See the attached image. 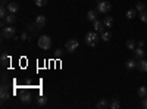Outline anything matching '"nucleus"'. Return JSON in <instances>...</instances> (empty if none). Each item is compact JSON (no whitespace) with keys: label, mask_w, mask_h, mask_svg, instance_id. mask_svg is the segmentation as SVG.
<instances>
[{"label":"nucleus","mask_w":147,"mask_h":109,"mask_svg":"<svg viewBox=\"0 0 147 109\" xmlns=\"http://www.w3.org/2000/svg\"><path fill=\"white\" fill-rule=\"evenodd\" d=\"M99 40H100V37H99V34H97V31H90V32L85 34V44L90 46V47L97 46Z\"/></svg>","instance_id":"f257e3e1"},{"label":"nucleus","mask_w":147,"mask_h":109,"mask_svg":"<svg viewBox=\"0 0 147 109\" xmlns=\"http://www.w3.org/2000/svg\"><path fill=\"white\" fill-rule=\"evenodd\" d=\"M15 34H16V28L15 27H12V25H7L2 28V39L5 40H10V39H13L15 37Z\"/></svg>","instance_id":"f03ea898"},{"label":"nucleus","mask_w":147,"mask_h":109,"mask_svg":"<svg viewBox=\"0 0 147 109\" xmlns=\"http://www.w3.org/2000/svg\"><path fill=\"white\" fill-rule=\"evenodd\" d=\"M38 47L43 50H49L52 47V39L49 35H41L38 39Z\"/></svg>","instance_id":"7ed1b4c3"},{"label":"nucleus","mask_w":147,"mask_h":109,"mask_svg":"<svg viewBox=\"0 0 147 109\" xmlns=\"http://www.w3.org/2000/svg\"><path fill=\"white\" fill-rule=\"evenodd\" d=\"M78 47H80V41H78L77 39H71V40H68V41H66V44H65V49H66V52H68V53H74V52H77Z\"/></svg>","instance_id":"20e7f679"},{"label":"nucleus","mask_w":147,"mask_h":109,"mask_svg":"<svg viewBox=\"0 0 147 109\" xmlns=\"http://www.w3.org/2000/svg\"><path fill=\"white\" fill-rule=\"evenodd\" d=\"M112 9V6H110V3L109 2H106V0H102V2H99L97 3V12L99 14H107V12Z\"/></svg>","instance_id":"39448f33"},{"label":"nucleus","mask_w":147,"mask_h":109,"mask_svg":"<svg viewBox=\"0 0 147 109\" xmlns=\"http://www.w3.org/2000/svg\"><path fill=\"white\" fill-rule=\"evenodd\" d=\"M34 25L37 27V30L44 28V25H46V16H44V15H37V16H35V22H34Z\"/></svg>","instance_id":"423d86ee"},{"label":"nucleus","mask_w":147,"mask_h":109,"mask_svg":"<svg viewBox=\"0 0 147 109\" xmlns=\"http://www.w3.org/2000/svg\"><path fill=\"white\" fill-rule=\"evenodd\" d=\"M103 27H105V24H103V21H99V19H96L94 22H93V28H94V31H97V32H103L105 30H103Z\"/></svg>","instance_id":"0eeeda50"},{"label":"nucleus","mask_w":147,"mask_h":109,"mask_svg":"<svg viewBox=\"0 0 147 109\" xmlns=\"http://www.w3.org/2000/svg\"><path fill=\"white\" fill-rule=\"evenodd\" d=\"M7 6V10H9V14H18V10H19V6H18V3H13V2H10V3H7L6 5Z\"/></svg>","instance_id":"6e6552de"},{"label":"nucleus","mask_w":147,"mask_h":109,"mask_svg":"<svg viewBox=\"0 0 147 109\" xmlns=\"http://www.w3.org/2000/svg\"><path fill=\"white\" fill-rule=\"evenodd\" d=\"M10 60H12L10 55H7V53H2V56H0V62H2L3 66H7V65L10 64Z\"/></svg>","instance_id":"1a4fd4ad"},{"label":"nucleus","mask_w":147,"mask_h":109,"mask_svg":"<svg viewBox=\"0 0 147 109\" xmlns=\"http://www.w3.org/2000/svg\"><path fill=\"white\" fill-rule=\"evenodd\" d=\"M132 52H134V58H136V59H141V58H144V55H146V52L143 50V47H140V46L136 47Z\"/></svg>","instance_id":"9d476101"},{"label":"nucleus","mask_w":147,"mask_h":109,"mask_svg":"<svg viewBox=\"0 0 147 109\" xmlns=\"http://www.w3.org/2000/svg\"><path fill=\"white\" fill-rule=\"evenodd\" d=\"M137 68L141 71V72H147V60L146 59H138V62H137Z\"/></svg>","instance_id":"9b49d317"},{"label":"nucleus","mask_w":147,"mask_h":109,"mask_svg":"<svg viewBox=\"0 0 147 109\" xmlns=\"http://www.w3.org/2000/svg\"><path fill=\"white\" fill-rule=\"evenodd\" d=\"M0 97H2V100H7L9 99V93H7V86H2V89H0Z\"/></svg>","instance_id":"f8f14e48"},{"label":"nucleus","mask_w":147,"mask_h":109,"mask_svg":"<svg viewBox=\"0 0 147 109\" xmlns=\"http://www.w3.org/2000/svg\"><path fill=\"white\" fill-rule=\"evenodd\" d=\"M97 14H99L97 10H88V12H87V19H88L90 22H94V21L97 19Z\"/></svg>","instance_id":"ddd939ff"},{"label":"nucleus","mask_w":147,"mask_h":109,"mask_svg":"<svg viewBox=\"0 0 147 109\" xmlns=\"http://www.w3.org/2000/svg\"><path fill=\"white\" fill-rule=\"evenodd\" d=\"M100 40H103V41H110V40H112V32H110V31H103V32L100 34Z\"/></svg>","instance_id":"4468645a"},{"label":"nucleus","mask_w":147,"mask_h":109,"mask_svg":"<svg viewBox=\"0 0 147 109\" xmlns=\"http://www.w3.org/2000/svg\"><path fill=\"white\" fill-rule=\"evenodd\" d=\"M137 9H129V10H127V14H125V16H127V19H134L137 16Z\"/></svg>","instance_id":"2eb2a0df"},{"label":"nucleus","mask_w":147,"mask_h":109,"mask_svg":"<svg viewBox=\"0 0 147 109\" xmlns=\"http://www.w3.org/2000/svg\"><path fill=\"white\" fill-rule=\"evenodd\" d=\"M125 66L128 69H134V68H137V60L136 59H128L127 62H125Z\"/></svg>","instance_id":"dca6fc26"},{"label":"nucleus","mask_w":147,"mask_h":109,"mask_svg":"<svg viewBox=\"0 0 147 109\" xmlns=\"http://www.w3.org/2000/svg\"><path fill=\"white\" fill-rule=\"evenodd\" d=\"M137 94H138V97H146L147 96V87L146 86H141V87H138V90H137Z\"/></svg>","instance_id":"f3484780"},{"label":"nucleus","mask_w":147,"mask_h":109,"mask_svg":"<svg viewBox=\"0 0 147 109\" xmlns=\"http://www.w3.org/2000/svg\"><path fill=\"white\" fill-rule=\"evenodd\" d=\"M103 24H105L106 28H112V25H113V18H112V16H106V18L103 19Z\"/></svg>","instance_id":"a211bd4d"},{"label":"nucleus","mask_w":147,"mask_h":109,"mask_svg":"<svg viewBox=\"0 0 147 109\" xmlns=\"http://www.w3.org/2000/svg\"><path fill=\"white\" fill-rule=\"evenodd\" d=\"M21 102L22 103H30L31 102V94L30 93H24V94H21Z\"/></svg>","instance_id":"6ab92c4d"},{"label":"nucleus","mask_w":147,"mask_h":109,"mask_svg":"<svg viewBox=\"0 0 147 109\" xmlns=\"http://www.w3.org/2000/svg\"><path fill=\"white\" fill-rule=\"evenodd\" d=\"M5 21H6V24H9V25H12L15 21H16V16H15V14H9L6 18H5Z\"/></svg>","instance_id":"aec40b11"},{"label":"nucleus","mask_w":147,"mask_h":109,"mask_svg":"<svg viewBox=\"0 0 147 109\" xmlns=\"http://www.w3.org/2000/svg\"><path fill=\"white\" fill-rule=\"evenodd\" d=\"M109 108H110V109H119V108H121L119 100H118V99H112V102L109 103Z\"/></svg>","instance_id":"412c9836"},{"label":"nucleus","mask_w":147,"mask_h":109,"mask_svg":"<svg viewBox=\"0 0 147 109\" xmlns=\"http://www.w3.org/2000/svg\"><path fill=\"white\" fill-rule=\"evenodd\" d=\"M107 106H109V103H107L106 99L99 100V102H97V105H96V108H99V109H105V108H107Z\"/></svg>","instance_id":"4be33fe9"},{"label":"nucleus","mask_w":147,"mask_h":109,"mask_svg":"<svg viewBox=\"0 0 147 109\" xmlns=\"http://www.w3.org/2000/svg\"><path fill=\"white\" fill-rule=\"evenodd\" d=\"M127 49L128 50H134V49H136V41H134V40H127Z\"/></svg>","instance_id":"5701e85b"},{"label":"nucleus","mask_w":147,"mask_h":109,"mask_svg":"<svg viewBox=\"0 0 147 109\" xmlns=\"http://www.w3.org/2000/svg\"><path fill=\"white\" fill-rule=\"evenodd\" d=\"M138 16H140V21H141V22H146V24H147V10L140 12Z\"/></svg>","instance_id":"b1692460"},{"label":"nucleus","mask_w":147,"mask_h":109,"mask_svg":"<svg viewBox=\"0 0 147 109\" xmlns=\"http://www.w3.org/2000/svg\"><path fill=\"white\" fill-rule=\"evenodd\" d=\"M34 5L38 7H44L47 5V0H34Z\"/></svg>","instance_id":"393cba45"},{"label":"nucleus","mask_w":147,"mask_h":109,"mask_svg":"<svg viewBox=\"0 0 147 109\" xmlns=\"http://www.w3.org/2000/svg\"><path fill=\"white\" fill-rule=\"evenodd\" d=\"M37 103H38V106H44L47 103V97H46V96H40L38 100H37Z\"/></svg>","instance_id":"a878e982"},{"label":"nucleus","mask_w":147,"mask_h":109,"mask_svg":"<svg viewBox=\"0 0 147 109\" xmlns=\"http://www.w3.org/2000/svg\"><path fill=\"white\" fill-rule=\"evenodd\" d=\"M136 9L138 10V14H140V12L146 10V5H144L143 2H137V5H136Z\"/></svg>","instance_id":"bb28decb"},{"label":"nucleus","mask_w":147,"mask_h":109,"mask_svg":"<svg viewBox=\"0 0 147 109\" xmlns=\"http://www.w3.org/2000/svg\"><path fill=\"white\" fill-rule=\"evenodd\" d=\"M35 30H37L35 25H27V31H28V32H34Z\"/></svg>","instance_id":"cd10ccee"},{"label":"nucleus","mask_w":147,"mask_h":109,"mask_svg":"<svg viewBox=\"0 0 147 109\" xmlns=\"http://www.w3.org/2000/svg\"><path fill=\"white\" fill-rule=\"evenodd\" d=\"M21 40H22V41H27V40H28V32H22V34H21Z\"/></svg>","instance_id":"c85d7f7f"},{"label":"nucleus","mask_w":147,"mask_h":109,"mask_svg":"<svg viewBox=\"0 0 147 109\" xmlns=\"http://www.w3.org/2000/svg\"><path fill=\"white\" fill-rule=\"evenodd\" d=\"M141 106H143L144 109H147V96L141 99Z\"/></svg>","instance_id":"c756f323"},{"label":"nucleus","mask_w":147,"mask_h":109,"mask_svg":"<svg viewBox=\"0 0 147 109\" xmlns=\"http://www.w3.org/2000/svg\"><path fill=\"white\" fill-rule=\"evenodd\" d=\"M60 56H62V50L57 49V50L55 52V58H60Z\"/></svg>","instance_id":"7c9ffc66"},{"label":"nucleus","mask_w":147,"mask_h":109,"mask_svg":"<svg viewBox=\"0 0 147 109\" xmlns=\"http://www.w3.org/2000/svg\"><path fill=\"white\" fill-rule=\"evenodd\" d=\"M144 44H146V43H144V40H138V46H140V47H143Z\"/></svg>","instance_id":"2f4dec72"},{"label":"nucleus","mask_w":147,"mask_h":109,"mask_svg":"<svg viewBox=\"0 0 147 109\" xmlns=\"http://www.w3.org/2000/svg\"><path fill=\"white\" fill-rule=\"evenodd\" d=\"M2 2H7V0H2Z\"/></svg>","instance_id":"473e14b6"}]
</instances>
